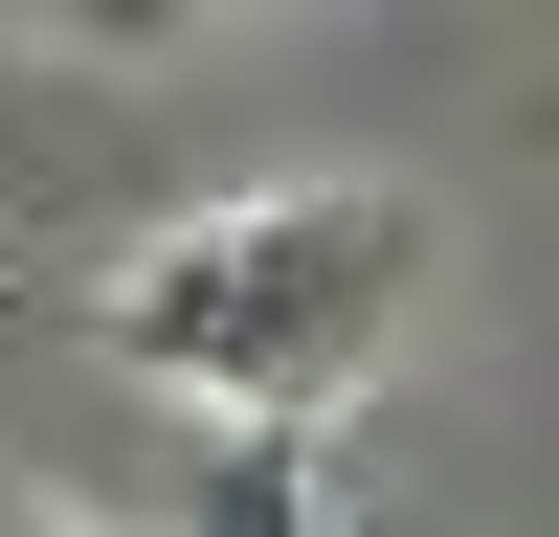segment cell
<instances>
[{"label":"cell","mask_w":559,"mask_h":537,"mask_svg":"<svg viewBox=\"0 0 559 537\" xmlns=\"http://www.w3.org/2000/svg\"><path fill=\"white\" fill-rule=\"evenodd\" d=\"M426 313V202H381V179H269V202H202L157 224V247L90 291V336L134 358V381L224 403L247 448H292L313 403L381 381V336Z\"/></svg>","instance_id":"6da1fadb"},{"label":"cell","mask_w":559,"mask_h":537,"mask_svg":"<svg viewBox=\"0 0 559 537\" xmlns=\"http://www.w3.org/2000/svg\"><path fill=\"white\" fill-rule=\"evenodd\" d=\"M0 537H90V515H68V492H0Z\"/></svg>","instance_id":"7a4b0ae2"}]
</instances>
